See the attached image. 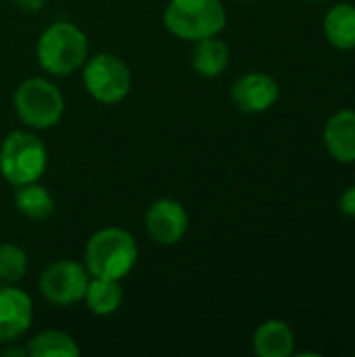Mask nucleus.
Wrapping results in <instances>:
<instances>
[{
    "mask_svg": "<svg viewBox=\"0 0 355 357\" xmlns=\"http://www.w3.org/2000/svg\"><path fill=\"white\" fill-rule=\"evenodd\" d=\"M84 257L90 276L121 280L138 261V245L128 230L109 226L90 236Z\"/></svg>",
    "mask_w": 355,
    "mask_h": 357,
    "instance_id": "obj_1",
    "label": "nucleus"
},
{
    "mask_svg": "<svg viewBox=\"0 0 355 357\" xmlns=\"http://www.w3.org/2000/svg\"><path fill=\"white\" fill-rule=\"evenodd\" d=\"M33 320L31 297L15 284L0 287V343H10L27 333Z\"/></svg>",
    "mask_w": 355,
    "mask_h": 357,
    "instance_id": "obj_9",
    "label": "nucleus"
},
{
    "mask_svg": "<svg viewBox=\"0 0 355 357\" xmlns=\"http://www.w3.org/2000/svg\"><path fill=\"white\" fill-rule=\"evenodd\" d=\"M144 226H146L149 236L157 245L169 247L184 238V234L188 230V213L178 201L159 199L149 207Z\"/></svg>",
    "mask_w": 355,
    "mask_h": 357,
    "instance_id": "obj_8",
    "label": "nucleus"
},
{
    "mask_svg": "<svg viewBox=\"0 0 355 357\" xmlns=\"http://www.w3.org/2000/svg\"><path fill=\"white\" fill-rule=\"evenodd\" d=\"M278 96V82L262 71L245 73L232 86V100L243 113H264L276 105Z\"/></svg>",
    "mask_w": 355,
    "mask_h": 357,
    "instance_id": "obj_10",
    "label": "nucleus"
},
{
    "mask_svg": "<svg viewBox=\"0 0 355 357\" xmlns=\"http://www.w3.org/2000/svg\"><path fill=\"white\" fill-rule=\"evenodd\" d=\"M84 86L94 100L103 105H115L130 94L132 73L115 54L98 52L84 65Z\"/></svg>",
    "mask_w": 355,
    "mask_h": 357,
    "instance_id": "obj_6",
    "label": "nucleus"
},
{
    "mask_svg": "<svg viewBox=\"0 0 355 357\" xmlns=\"http://www.w3.org/2000/svg\"><path fill=\"white\" fill-rule=\"evenodd\" d=\"M312 2H322V0H312Z\"/></svg>",
    "mask_w": 355,
    "mask_h": 357,
    "instance_id": "obj_21",
    "label": "nucleus"
},
{
    "mask_svg": "<svg viewBox=\"0 0 355 357\" xmlns=\"http://www.w3.org/2000/svg\"><path fill=\"white\" fill-rule=\"evenodd\" d=\"M29 357H77L80 347L71 335L61 331H42L27 341Z\"/></svg>",
    "mask_w": 355,
    "mask_h": 357,
    "instance_id": "obj_17",
    "label": "nucleus"
},
{
    "mask_svg": "<svg viewBox=\"0 0 355 357\" xmlns=\"http://www.w3.org/2000/svg\"><path fill=\"white\" fill-rule=\"evenodd\" d=\"M226 10L220 0H169L163 10V25L180 40H203L226 27Z\"/></svg>",
    "mask_w": 355,
    "mask_h": 357,
    "instance_id": "obj_3",
    "label": "nucleus"
},
{
    "mask_svg": "<svg viewBox=\"0 0 355 357\" xmlns=\"http://www.w3.org/2000/svg\"><path fill=\"white\" fill-rule=\"evenodd\" d=\"M13 105L17 117L33 130H46L56 126L65 111L61 90L44 77H29L21 82L15 90Z\"/></svg>",
    "mask_w": 355,
    "mask_h": 357,
    "instance_id": "obj_5",
    "label": "nucleus"
},
{
    "mask_svg": "<svg viewBox=\"0 0 355 357\" xmlns=\"http://www.w3.org/2000/svg\"><path fill=\"white\" fill-rule=\"evenodd\" d=\"M21 10H25V13H38L42 6H44V2L46 0H13Z\"/></svg>",
    "mask_w": 355,
    "mask_h": 357,
    "instance_id": "obj_20",
    "label": "nucleus"
},
{
    "mask_svg": "<svg viewBox=\"0 0 355 357\" xmlns=\"http://www.w3.org/2000/svg\"><path fill=\"white\" fill-rule=\"evenodd\" d=\"M48 165L44 142L31 132H10L0 144V174L13 186L38 182Z\"/></svg>",
    "mask_w": 355,
    "mask_h": 357,
    "instance_id": "obj_4",
    "label": "nucleus"
},
{
    "mask_svg": "<svg viewBox=\"0 0 355 357\" xmlns=\"http://www.w3.org/2000/svg\"><path fill=\"white\" fill-rule=\"evenodd\" d=\"M27 272V255L15 243L0 245V282L2 284H17L23 280Z\"/></svg>",
    "mask_w": 355,
    "mask_h": 357,
    "instance_id": "obj_18",
    "label": "nucleus"
},
{
    "mask_svg": "<svg viewBox=\"0 0 355 357\" xmlns=\"http://www.w3.org/2000/svg\"><path fill=\"white\" fill-rule=\"evenodd\" d=\"M86 303L88 310L96 316H111L119 310L123 301V291L119 280L111 278H94L90 276L88 289H86Z\"/></svg>",
    "mask_w": 355,
    "mask_h": 357,
    "instance_id": "obj_15",
    "label": "nucleus"
},
{
    "mask_svg": "<svg viewBox=\"0 0 355 357\" xmlns=\"http://www.w3.org/2000/svg\"><path fill=\"white\" fill-rule=\"evenodd\" d=\"M324 36L339 50L355 48V6L349 2L335 4L324 17Z\"/></svg>",
    "mask_w": 355,
    "mask_h": 357,
    "instance_id": "obj_14",
    "label": "nucleus"
},
{
    "mask_svg": "<svg viewBox=\"0 0 355 357\" xmlns=\"http://www.w3.org/2000/svg\"><path fill=\"white\" fill-rule=\"evenodd\" d=\"M253 351L259 357H289L295 351V333L282 320H268L253 335Z\"/></svg>",
    "mask_w": 355,
    "mask_h": 357,
    "instance_id": "obj_12",
    "label": "nucleus"
},
{
    "mask_svg": "<svg viewBox=\"0 0 355 357\" xmlns=\"http://www.w3.org/2000/svg\"><path fill=\"white\" fill-rule=\"evenodd\" d=\"M230 61L228 46L218 40V36L203 38L195 42L192 48V69L201 77H218L220 73L226 71Z\"/></svg>",
    "mask_w": 355,
    "mask_h": 357,
    "instance_id": "obj_13",
    "label": "nucleus"
},
{
    "mask_svg": "<svg viewBox=\"0 0 355 357\" xmlns=\"http://www.w3.org/2000/svg\"><path fill=\"white\" fill-rule=\"evenodd\" d=\"M36 56L44 71L52 75H69L86 63L88 38L69 21L52 23L42 31L36 46Z\"/></svg>",
    "mask_w": 355,
    "mask_h": 357,
    "instance_id": "obj_2",
    "label": "nucleus"
},
{
    "mask_svg": "<svg viewBox=\"0 0 355 357\" xmlns=\"http://www.w3.org/2000/svg\"><path fill=\"white\" fill-rule=\"evenodd\" d=\"M15 207L27 218V220H46L54 213V199L50 197V192L38 184H23V186H15Z\"/></svg>",
    "mask_w": 355,
    "mask_h": 357,
    "instance_id": "obj_16",
    "label": "nucleus"
},
{
    "mask_svg": "<svg viewBox=\"0 0 355 357\" xmlns=\"http://www.w3.org/2000/svg\"><path fill=\"white\" fill-rule=\"evenodd\" d=\"M90 282V274L86 266L61 259L50 264L40 276V291L46 301L54 305H73L86 297V289Z\"/></svg>",
    "mask_w": 355,
    "mask_h": 357,
    "instance_id": "obj_7",
    "label": "nucleus"
},
{
    "mask_svg": "<svg viewBox=\"0 0 355 357\" xmlns=\"http://www.w3.org/2000/svg\"><path fill=\"white\" fill-rule=\"evenodd\" d=\"M324 144L339 163H355V111L343 109L328 119Z\"/></svg>",
    "mask_w": 355,
    "mask_h": 357,
    "instance_id": "obj_11",
    "label": "nucleus"
},
{
    "mask_svg": "<svg viewBox=\"0 0 355 357\" xmlns=\"http://www.w3.org/2000/svg\"><path fill=\"white\" fill-rule=\"evenodd\" d=\"M339 209H341V213H345V215H349V218H355V184L354 186H349V188L341 195V199H339Z\"/></svg>",
    "mask_w": 355,
    "mask_h": 357,
    "instance_id": "obj_19",
    "label": "nucleus"
}]
</instances>
